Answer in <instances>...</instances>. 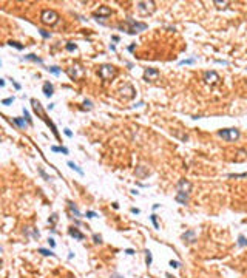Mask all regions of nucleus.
<instances>
[{"instance_id": "obj_1", "label": "nucleus", "mask_w": 247, "mask_h": 278, "mask_svg": "<svg viewBox=\"0 0 247 278\" xmlns=\"http://www.w3.org/2000/svg\"><path fill=\"white\" fill-rule=\"evenodd\" d=\"M99 77L102 79V80H111L114 79L116 76H117V68L114 67V65H110V63H105V65H100L99 67Z\"/></svg>"}, {"instance_id": "obj_2", "label": "nucleus", "mask_w": 247, "mask_h": 278, "mask_svg": "<svg viewBox=\"0 0 247 278\" xmlns=\"http://www.w3.org/2000/svg\"><path fill=\"white\" fill-rule=\"evenodd\" d=\"M147 28H148V25L144 23V22H136L133 19H127L125 20V31L128 34H136V33L145 31Z\"/></svg>"}, {"instance_id": "obj_3", "label": "nucleus", "mask_w": 247, "mask_h": 278, "mask_svg": "<svg viewBox=\"0 0 247 278\" xmlns=\"http://www.w3.org/2000/svg\"><path fill=\"white\" fill-rule=\"evenodd\" d=\"M40 20H42L45 25L53 26V25H56L57 22H59V14H57L54 9H43V11L40 13Z\"/></svg>"}, {"instance_id": "obj_4", "label": "nucleus", "mask_w": 247, "mask_h": 278, "mask_svg": "<svg viewBox=\"0 0 247 278\" xmlns=\"http://www.w3.org/2000/svg\"><path fill=\"white\" fill-rule=\"evenodd\" d=\"M218 136L223 138V139L227 141V142H232V141H236V139L241 136V133H239L238 128H223L218 131Z\"/></svg>"}, {"instance_id": "obj_5", "label": "nucleus", "mask_w": 247, "mask_h": 278, "mask_svg": "<svg viewBox=\"0 0 247 278\" xmlns=\"http://www.w3.org/2000/svg\"><path fill=\"white\" fill-rule=\"evenodd\" d=\"M136 6H137V11L142 14V16H148V14H152L153 11L156 9V6H154V2H137L136 3Z\"/></svg>"}, {"instance_id": "obj_6", "label": "nucleus", "mask_w": 247, "mask_h": 278, "mask_svg": "<svg viewBox=\"0 0 247 278\" xmlns=\"http://www.w3.org/2000/svg\"><path fill=\"white\" fill-rule=\"evenodd\" d=\"M67 73H68V76H70L73 80H77V79H82V77H83V68H82L80 65H74V67H71Z\"/></svg>"}, {"instance_id": "obj_7", "label": "nucleus", "mask_w": 247, "mask_h": 278, "mask_svg": "<svg viewBox=\"0 0 247 278\" xmlns=\"http://www.w3.org/2000/svg\"><path fill=\"white\" fill-rule=\"evenodd\" d=\"M110 16H111V8H108V6H105V5L99 6L97 13L93 14V17H99V19H108ZM99 19H97V20H99Z\"/></svg>"}, {"instance_id": "obj_8", "label": "nucleus", "mask_w": 247, "mask_h": 278, "mask_svg": "<svg viewBox=\"0 0 247 278\" xmlns=\"http://www.w3.org/2000/svg\"><path fill=\"white\" fill-rule=\"evenodd\" d=\"M191 183L189 179H179L178 184H176V190L178 192H185V193H190L191 192Z\"/></svg>"}, {"instance_id": "obj_9", "label": "nucleus", "mask_w": 247, "mask_h": 278, "mask_svg": "<svg viewBox=\"0 0 247 278\" xmlns=\"http://www.w3.org/2000/svg\"><path fill=\"white\" fill-rule=\"evenodd\" d=\"M158 77H159V71H158L156 68H145V71H144V80L153 82V80H156Z\"/></svg>"}, {"instance_id": "obj_10", "label": "nucleus", "mask_w": 247, "mask_h": 278, "mask_svg": "<svg viewBox=\"0 0 247 278\" xmlns=\"http://www.w3.org/2000/svg\"><path fill=\"white\" fill-rule=\"evenodd\" d=\"M204 82L213 85V84L219 82V76H218L216 71H206V73H204Z\"/></svg>"}, {"instance_id": "obj_11", "label": "nucleus", "mask_w": 247, "mask_h": 278, "mask_svg": "<svg viewBox=\"0 0 247 278\" xmlns=\"http://www.w3.org/2000/svg\"><path fill=\"white\" fill-rule=\"evenodd\" d=\"M175 199H176V203L181 204V205H187L189 201H190V193H185V192H176Z\"/></svg>"}, {"instance_id": "obj_12", "label": "nucleus", "mask_w": 247, "mask_h": 278, "mask_svg": "<svg viewBox=\"0 0 247 278\" xmlns=\"http://www.w3.org/2000/svg\"><path fill=\"white\" fill-rule=\"evenodd\" d=\"M181 240L184 241V243H187V244H193V243L196 241V233H195V230H187L185 233H182V235H181Z\"/></svg>"}, {"instance_id": "obj_13", "label": "nucleus", "mask_w": 247, "mask_h": 278, "mask_svg": "<svg viewBox=\"0 0 247 278\" xmlns=\"http://www.w3.org/2000/svg\"><path fill=\"white\" fill-rule=\"evenodd\" d=\"M68 235L71 237V238H74V240H79V241H82V240H85V235L77 229V227H70L68 229Z\"/></svg>"}, {"instance_id": "obj_14", "label": "nucleus", "mask_w": 247, "mask_h": 278, "mask_svg": "<svg viewBox=\"0 0 247 278\" xmlns=\"http://www.w3.org/2000/svg\"><path fill=\"white\" fill-rule=\"evenodd\" d=\"M42 91H43V94H45L46 97H51V96L54 94V87H53V84H51V82H45L43 87H42Z\"/></svg>"}, {"instance_id": "obj_15", "label": "nucleus", "mask_w": 247, "mask_h": 278, "mask_svg": "<svg viewBox=\"0 0 247 278\" xmlns=\"http://www.w3.org/2000/svg\"><path fill=\"white\" fill-rule=\"evenodd\" d=\"M119 93H121V96H124V93H127L125 99H132V97L134 96V88L132 87V85H124V88H121Z\"/></svg>"}, {"instance_id": "obj_16", "label": "nucleus", "mask_w": 247, "mask_h": 278, "mask_svg": "<svg viewBox=\"0 0 247 278\" xmlns=\"http://www.w3.org/2000/svg\"><path fill=\"white\" fill-rule=\"evenodd\" d=\"M148 168L147 167H144V166H139V167H136V170H134V175L137 176V178H145V176H148Z\"/></svg>"}, {"instance_id": "obj_17", "label": "nucleus", "mask_w": 247, "mask_h": 278, "mask_svg": "<svg viewBox=\"0 0 247 278\" xmlns=\"http://www.w3.org/2000/svg\"><path fill=\"white\" fill-rule=\"evenodd\" d=\"M13 122H14L19 128H25L26 125H30V124H28V121H25L23 117H13Z\"/></svg>"}, {"instance_id": "obj_18", "label": "nucleus", "mask_w": 247, "mask_h": 278, "mask_svg": "<svg viewBox=\"0 0 247 278\" xmlns=\"http://www.w3.org/2000/svg\"><path fill=\"white\" fill-rule=\"evenodd\" d=\"M68 207H70V210H71V213L74 215V216H77V218H80L82 216V213L79 212V209H77V205L73 201H68Z\"/></svg>"}, {"instance_id": "obj_19", "label": "nucleus", "mask_w": 247, "mask_h": 278, "mask_svg": "<svg viewBox=\"0 0 247 278\" xmlns=\"http://www.w3.org/2000/svg\"><path fill=\"white\" fill-rule=\"evenodd\" d=\"M39 253H42L43 257H56V253L53 252V249H43V247H40Z\"/></svg>"}, {"instance_id": "obj_20", "label": "nucleus", "mask_w": 247, "mask_h": 278, "mask_svg": "<svg viewBox=\"0 0 247 278\" xmlns=\"http://www.w3.org/2000/svg\"><path fill=\"white\" fill-rule=\"evenodd\" d=\"M144 253H145V264H147V266H152V263H153V255H152V250H148V249H145V250H144Z\"/></svg>"}, {"instance_id": "obj_21", "label": "nucleus", "mask_w": 247, "mask_h": 278, "mask_svg": "<svg viewBox=\"0 0 247 278\" xmlns=\"http://www.w3.org/2000/svg\"><path fill=\"white\" fill-rule=\"evenodd\" d=\"M25 59H28V60H33V62H36V63H43V60L40 59V57H37L36 54H28V56H25Z\"/></svg>"}, {"instance_id": "obj_22", "label": "nucleus", "mask_w": 247, "mask_h": 278, "mask_svg": "<svg viewBox=\"0 0 247 278\" xmlns=\"http://www.w3.org/2000/svg\"><path fill=\"white\" fill-rule=\"evenodd\" d=\"M8 45H9V46H14V48H16V50H19V51H22V50L25 48V45H22V43L16 42V40H9V42H8Z\"/></svg>"}, {"instance_id": "obj_23", "label": "nucleus", "mask_w": 247, "mask_h": 278, "mask_svg": "<svg viewBox=\"0 0 247 278\" xmlns=\"http://www.w3.org/2000/svg\"><path fill=\"white\" fill-rule=\"evenodd\" d=\"M51 150H53L54 153H59V151H60V153H63V155H68V148L67 147H57V145H53Z\"/></svg>"}, {"instance_id": "obj_24", "label": "nucleus", "mask_w": 247, "mask_h": 278, "mask_svg": "<svg viewBox=\"0 0 247 278\" xmlns=\"http://www.w3.org/2000/svg\"><path fill=\"white\" fill-rule=\"evenodd\" d=\"M68 166L71 167L73 170H76V172H77V173H79V175H83V170H82V168H80V167H79V166H77V164H74L73 161H68Z\"/></svg>"}, {"instance_id": "obj_25", "label": "nucleus", "mask_w": 247, "mask_h": 278, "mask_svg": "<svg viewBox=\"0 0 247 278\" xmlns=\"http://www.w3.org/2000/svg\"><path fill=\"white\" fill-rule=\"evenodd\" d=\"M238 246H239V247H247V238L244 235H239V237H238Z\"/></svg>"}, {"instance_id": "obj_26", "label": "nucleus", "mask_w": 247, "mask_h": 278, "mask_svg": "<svg viewBox=\"0 0 247 278\" xmlns=\"http://www.w3.org/2000/svg\"><path fill=\"white\" fill-rule=\"evenodd\" d=\"M150 220H152V222H153V227L154 229H159V222H158V215H150Z\"/></svg>"}, {"instance_id": "obj_27", "label": "nucleus", "mask_w": 247, "mask_h": 278, "mask_svg": "<svg viewBox=\"0 0 247 278\" xmlns=\"http://www.w3.org/2000/svg\"><path fill=\"white\" fill-rule=\"evenodd\" d=\"M46 70H48L50 73L56 74V76H59V74H60V71H62V70H60L59 67H54V65H53V67H50V68H46Z\"/></svg>"}, {"instance_id": "obj_28", "label": "nucleus", "mask_w": 247, "mask_h": 278, "mask_svg": "<svg viewBox=\"0 0 247 278\" xmlns=\"http://www.w3.org/2000/svg\"><path fill=\"white\" fill-rule=\"evenodd\" d=\"M247 173H228L227 178H246Z\"/></svg>"}, {"instance_id": "obj_29", "label": "nucleus", "mask_w": 247, "mask_h": 278, "mask_svg": "<svg viewBox=\"0 0 247 278\" xmlns=\"http://www.w3.org/2000/svg\"><path fill=\"white\" fill-rule=\"evenodd\" d=\"M93 241H94V244H102V243H104V241H102V235L94 233V235H93Z\"/></svg>"}, {"instance_id": "obj_30", "label": "nucleus", "mask_w": 247, "mask_h": 278, "mask_svg": "<svg viewBox=\"0 0 247 278\" xmlns=\"http://www.w3.org/2000/svg\"><path fill=\"white\" fill-rule=\"evenodd\" d=\"M14 101H16V97H14V96H13V97H6V99H3V101H2V105H9V104H13Z\"/></svg>"}, {"instance_id": "obj_31", "label": "nucleus", "mask_w": 247, "mask_h": 278, "mask_svg": "<svg viewBox=\"0 0 247 278\" xmlns=\"http://www.w3.org/2000/svg\"><path fill=\"white\" fill-rule=\"evenodd\" d=\"M39 173H40V176H42L45 181H50V179H51V176H48V175L43 172V168H42V167H39Z\"/></svg>"}, {"instance_id": "obj_32", "label": "nucleus", "mask_w": 247, "mask_h": 278, "mask_svg": "<svg viewBox=\"0 0 247 278\" xmlns=\"http://www.w3.org/2000/svg\"><path fill=\"white\" fill-rule=\"evenodd\" d=\"M191 63H195V59H193V57H191V59H184V60L179 62V65H191Z\"/></svg>"}, {"instance_id": "obj_33", "label": "nucleus", "mask_w": 247, "mask_h": 278, "mask_svg": "<svg viewBox=\"0 0 247 278\" xmlns=\"http://www.w3.org/2000/svg\"><path fill=\"white\" fill-rule=\"evenodd\" d=\"M23 114H25V119L28 121V124L31 125V124H33V119H31V116H30V111H28V110H25V108H23Z\"/></svg>"}, {"instance_id": "obj_34", "label": "nucleus", "mask_w": 247, "mask_h": 278, "mask_svg": "<svg viewBox=\"0 0 247 278\" xmlns=\"http://www.w3.org/2000/svg\"><path fill=\"white\" fill-rule=\"evenodd\" d=\"M39 33H40V36L43 37V39H50V37H51V33H48V31H45V30H39Z\"/></svg>"}, {"instance_id": "obj_35", "label": "nucleus", "mask_w": 247, "mask_h": 278, "mask_svg": "<svg viewBox=\"0 0 247 278\" xmlns=\"http://www.w3.org/2000/svg\"><path fill=\"white\" fill-rule=\"evenodd\" d=\"M65 48H67V51H74L77 46L73 43V42H70V43H67V46H65Z\"/></svg>"}, {"instance_id": "obj_36", "label": "nucleus", "mask_w": 247, "mask_h": 278, "mask_svg": "<svg viewBox=\"0 0 247 278\" xmlns=\"http://www.w3.org/2000/svg\"><path fill=\"white\" fill-rule=\"evenodd\" d=\"M170 266L173 267V269H179V267H181V263H179V261H173V259H171Z\"/></svg>"}, {"instance_id": "obj_37", "label": "nucleus", "mask_w": 247, "mask_h": 278, "mask_svg": "<svg viewBox=\"0 0 247 278\" xmlns=\"http://www.w3.org/2000/svg\"><path fill=\"white\" fill-rule=\"evenodd\" d=\"M85 216H87V218H96V216H97V213H96V212H93V210H88V212L85 213Z\"/></svg>"}, {"instance_id": "obj_38", "label": "nucleus", "mask_w": 247, "mask_h": 278, "mask_svg": "<svg viewBox=\"0 0 247 278\" xmlns=\"http://www.w3.org/2000/svg\"><path fill=\"white\" fill-rule=\"evenodd\" d=\"M48 221L51 222V224H56V221H57V213H53L51 216H50V220Z\"/></svg>"}, {"instance_id": "obj_39", "label": "nucleus", "mask_w": 247, "mask_h": 278, "mask_svg": "<svg viewBox=\"0 0 247 278\" xmlns=\"http://www.w3.org/2000/svg\"><path fill=\"white\" fill-rule=\"evenodd\" d=\"M48 244H50L51 249H54V247H56V241H54V238H48Z\"/></svg>"}, {"instance_id": "obj_40", "label": "nucleus", "mask_w": 247, "mask_h": 278, "mask_svg": "<svg viewBox=\"0 0 247 278\" xmlns=\"http://www.w3.org/2000/svg\"><path fill=\"white\" fill-rule=\"evenodd\" d=\"M31 235H33V238H34V240H39V238H40V232H39V230H33V233H31Z\"/></svg>"}, {"instance_id": "obj_41", "label": "nucleus", "mask_w": 247, "mask_h": 278, "mask_svg": "<svg viewBox=\"0 0 247 278\" xmlns=\"http://www.w3.org/2000/svg\"><path fill=\"white\" fill-rule=\"evenodd\" d=\"M83 105H85L88 110H90V108H93V102H91V101H85V102H83Z\"/></svg>"}, {"instance_id": "obj_42", "label": "nucleus", "mask_w": 247, "mask_h": 278, "mask_svg": "<svg viewBox=\"0 0 247 278\" xmlns=\"http://www.w3.org/2000/svg\"><path fill=\"white\" fill-rule=\"evenodd\" d=\"M63 133H65V136H68V138H71V136H73V131H71L70 128H65V130H63Z\"/></svg>"}, {"instance_id": "obj_43", "label": "nucleus", "mask_w": 247, "mask_h": 278, "mask_svg": "<svg viewBox=\"0 0 247 278\" xmlns=\"http://www.w3.org/2000/svg\"><path fill=\"white\" fill-rule=\"evenodd\" d=\"M215 5H219V8H221V5H223V8H224L226 5H228V2H218V0H216V2H215Z\"/></svg>"}, {"instance_id": "obj_44", "label": "nucleus", "mask_w": 247, "mask_h": 278, "mask_svg": "<svg viewBox=\"0 0 247 278\" xmlns=\"http://www.w3.org/2000/svg\"><path fill=\"white\" fill-rule=\"evenodd\" d=\"M130 210H132V213H134V215H139V213H141V210H139V209H136V207H132Z\"/></svg>"}, {"instance_id": "obj_45", "label": "nucleus", "mask_w": 247, "mask_h": 278, "mask_svg": "<svg viewBox=\"0 0 247 278\" xmlns=\"http://www.w3.org/2000/svg\"><path fill=\"white\" fill-rule=\"evenodd\" d=\"M125 253L127 255H134V250L133 249H125Z\"/></svg>"}, {"instance_id": "obj_46", "label": "nucleus", "mask_w": 247, "mask_h": 278, "mask_svg": "<svg viewBox=\"0 0 247 278\" xmlns=\"http://www.w3.org/2000/svg\"><path fill=\"white\" fill-rule=\"evenodd\" d=\"M13 85H14V88H16V90H20V88H22V87H20V84H17L16 80H13Z\"/></svg>"}, {"instance_id": "obj_47", "label": "nucleus", "mask_w": 247, "mask_h": 278, "mask_svg": "<svg viewBox=\"0 0 247 278\" xmlns=\"http://www.w3.org/2000/svg\"><path fill=\"white\" fill-rule=\"evenodd\" d=\"M0 87H2V88L5 87V79H0Z\"/></svg>"}, {"instance_id": "obj_48", "label": "nucleus", "mask_w": 247, "mask_h": 278, "mask_svg": "<svg viewBox=\"0 0 247 278\" xmlns=\"http://www.w3.org/2000/svg\"><path fill=\"white\" fill-rule=\"evenodd\" d=\"M134 46H136L134 43H133V45H130V46H128V51H133V50H134Z\"/></svg>"}, {"instance_id": "obj_49", "label": "nucleus", "mask_w": 247, "mask_h": 278, "mask_svg": "<svg viewBox=\"0 0 247 278\" xmlns=\"http://www.w3.org/2000/svg\"><path fill=\"white\" fill-rule=\"evenodd\" d=\"M113 278H124L122 275H119V274H113Z\"/></svg>"}, {"instance_id": "obj_50", "label": "nucleus", "mask_w": 247, "mask_h": 278, "mask_svg": "<svg viewBox=\"0 0 247 278\" xmlns=\"http://www.w3.org/2000/svg\"><path fill=\"white\" fill-rule=\"evenodd\" d=\"M159 209V204H153V210H158Z\"/></svg>"}, {"instance_id": "obj_51", "label": "nucleus", "mask_w": 247, "mask_h": 278, "mask_svg": "<svg viewBox=\"0 0 247 278\" xmlns=\"http://www.w3.org/2000/svg\"><path fill=\"white\" fill-rule=\"evenodd\" d=\"M111 39H113L114 42H119V36H113V37H111Z\"/></svg>"}, {"instance_id": "obj_52", "label": "nucleus", "mask_w": 247, "mask_h": 278, "mask_svg": "<svg viewBox=\"0 0 247 278\" xmlns=\"http://www.w3.org/2000/svg\"><path fill=\"white\" fill-rule=\"evenodd\" d=\"M165 277H167V278H175V277H173V275H171V274H169V272L165 274Z\"/></svg>"}]
</instances>
